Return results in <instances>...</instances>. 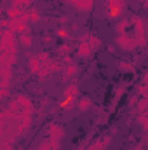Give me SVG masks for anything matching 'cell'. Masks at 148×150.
<instances>
[{
    "instance_id": "cell-34",
    "label": "cell",
    "mask_w": 148,
    "mask_h": 150,
    "mask_svg": "<svg viewBox=\"0 0 148 150\" xmlns=\"http://www.w3.org/2000/svg\"><path fill=\"white\" fill-rule=\"evenodd\" d=\"M2 33H4V30H0V38H2Z\"/></svg>"
},
{
    "instance_id": "cell-18",
    "label": "cell",
    "mask_w": 148,
    "mask_h": 150,
    "mask_svg": "<svg viewBox=\"0 0 148 150\" xmlns=\"http://www.w3.org/2000/svg\"><path fill=\"white\" fill-rule=\"evenodd\" d=\"M19 44L23 47H32L33 45V37L30 33H19Z\"/></svg>"
},
{
    "instance_id": "cell-2",
    "label": "cell",
    "mask_w": 148,
    "mask_h": 150,
    "mask_svg": "<svg viewBox=\"0 0 148 150\" xmlns=\"http://www.w3.org/2000/svg\"><path fill=\"white\" fill-rule=\"evenodd\" d=\"M77 96H78V84H75V82L68 84L66 89H65V94H63V98L59 101V108H63V110L72 108L73 103L77 101Z\"/></svg>"
},
{
    "instance_id": "cell-3",
    "label": "cell",
    "mask_w": 148,
    "mask_h": 150,
    "mask_svg": "<svg viewBox=\"0 0 148 150\" xmlns=\"http://www.w3.org/2000/svg\"><path fill=\"white\" fill-rule=\"evenodd\" d=\"M105 9L110 19H118L125 11V0H105Z\"/></svg>"
},
{
    "instance_id": "cell-19",
    "label": "cell",
    "mask_w": 148,
    "mask_h": 150,
    "mask_svg": "<svg viewBox=\"0 0 148 150\" xmlns=\"http://www.w3.org/2000/svg\"><path fill=\"white\" fill-rule=\"evenodd\" d=\"M23 12H25V9H21V7H9L7 9V18L14 19V18H19Z\"/></svg>"
},
{
    "instance_id": "cell-36",
    "label": "cell",
    "mask_w": 148,
    "mask_h": 150,
    "mask_svg": "<svg viewBox=\"0 0 148 150\" xmlns=\"http://www.w3.org/2000/svg\"><path fill=\"white\" fill-rule=\"evenodd\" d=\"M35 150H37V149H35Z\"/></svg>"
},
{
    "instance_id": "cell-33",
    "label": "cell",
    "mask_w": 148,
    "mask_h": 150,
    "mask_svg": "<svg viewBox=\"0 0 148 150\" xmlns=\"http://www.w3.org/2000/svg\"><path fill=\"white\" fill-rule=\"evenodd\" d=\"M65 2H68V4H73L75 0H65Z\"/></svg>"
},
{
    "instance_id": "cell-4",
    "label": "cell",
    "mask_w": 148,
    "mask_h": 150,
    "mask_svg": "<svg viewBox=\"0 0 148 150\" xmlns=\"http://www.w3.org/2000/svg\"><path fill=\"white\" fill-rule=\"evenodd\" d=\"M136 112H138V122L141 127L147 131L148 129V96H141L136 103Z\"/></svg>"
},
{
    "instance_id": "cell-32",
    "label": "cell",
    "mask_w": 148,
    "mask_h": 150,
    "mask_svg": "<svg viewBox=\"0 0 148 150\" xmlns=\"http://www.w3.org/2000/svg\"><path fill=\"white\" fill-rule=\"evenodd\" d=\"M63 63H65V65H66V63H72V58H70L68 54H66V56H63Z\"/></svg>"
},
{
    "instance_id": "cell-35",
    "label": "cell",
    "mask_w": 148,
    "mask_h": 150,
    "mask_svg": "<svg viewBox=\"0 0 148 150\" xmlns=\"http://www.w3.org/2000/svg\"><path fill=\"white\" fill-rule=\"evenodd\" d=\"M30 150H35V149H30Z\"/></svg>"
},
{
    "instance_id": "cell-26",
    "label": "cell",
    "mask_w": 148,
    "mask_h": 150,
    "mask_svg": "<svg viewBox=\"0 0 148 150\" xmlns=\"http://www.w3.org/2000/svg\"><path fill=\"white\" fill-rule=\"evenodd\" d=\"M70 49H72V47H70L68 44H61V45L58 47V52H59L61 56H66V54L70 52Z\"/></svg>"
},
{
    "instance_id": "cell-21",
    "label": "cell",
    "mask_w": 148,
    "mask_h": 150,
    "mask_svg": "<svg viewBox=\"0 0 148 150\" xmlns=\"http://www.w3.org/2000/svg\"><path fill=\"white\" fill-rule=\"evenodd\" d=\"M33 0H12L11 2V7H21V9H25L26 5H30Z\"/></svg>"
},
{
    "instance_id": "cell-17",
    "label": "cell",
    "mask_w": 148,
    "mask_h": 150,
    "mask_svg": "<svg viewBox=\"0 0 148 150\" xmlns=\"http://www.w3.org/2000/svg\"><path fill=\"white\" fill-rule=\"evenodd\" d=\"M85 38H87V44H89V47H91L92 51H96V49L99 47V44H101V40L98 38V35H94V33L85 35Z\"/></svg>"
},
{
    "instance_id": "cell-24",
    "label": "cell",
    "mask_w": 148,
    "mask_h": 150,
    "mask_svg": "<svg viewBox=\"0 0 148 150\" xmlns=\"http://www.w3.org/2000/svg\"><path fill=\"white\" fill-rule=\"evenodd\" d=\"M35 56H37V59L40 61V63H42V65H44L45 61H49V59H51V54H49V52H45V51H42V52H37Z\"/></svg>"
},
{
    "instance_id": "cell-14",
    "label": "cell",
    "mask_w": 148,
    "mask_h": 150,
    "mask_svg": "<svg viewBox=\"0 0 148 150\" xmlns=\"http://www.w3.org/2000/svg\"><path fill=\"white\" fill-rule=\"evenodd\" d=\"M61 72H63V75H65L66 79H70V77H73V75L78 72V67H77L73 61H72V63H66V65H63Z\"/></svg>"
},
{
    "instance_id": "cell-7",
    "label": "cell",
    "mask_w": 148,
    "mask_h": 150,
    "mask_svg": "<svg viewBox=\"0 0 148 150\" xmlns=\"http://www.w3.org/2000/svg\"><path fill=\"white\" fill-rule=\"evenodd\" d=\"M18 59V51H2L0 52V67L12 68Z\"/></svg>"
},
{
    "instance_id": "cell-29",
    "label": "cell",
    "mask_w": 148,
    "mask_h": 150,
    "mask_svg": "<svg viewBox=\"0 0 148 150\" xmlns=\"http://www.w3.org/2000/svg\"><path fill=\"white\" fill-rule=\"evenodd\" d=\"M0 150H12V145L4 142V140H0Z\"/></svg>"
},
{
    "instance_id": "cell-9",
    "label": "cell",
    "mask_w": 148,
    "mask_h": 150,
    "mask_svg": "<svg viewBox=\"0 0 148 150\" xmlns=\"http://www.w3.org/2000/svg\"><path fill=\"white\" fill-rule=\"evenodd\" d=\"M77 54H78L80 58H89V56L92 54V49L89 47V44H87V38H85V37L80 38V42H78V47H77Z\"/></svg>"
},
{
    "instance_id": "cell-5",
    "label": "cell",
    "mask_w": 148,
    "mask_h": 150,
    "mask_svg": "<svg viewBox=\"0 0 148 150\" xmlns=\"http://www.w3.org/2000/svg\"><path fill=\"white\" fill-rule=\"evenodd\" d=\"M2 51H18V47H16V33L14 32L4 30L2 38H0V52Z\"/></svg>"
},
{
    "instance_id": "cell-23",
    "label": "cell",
    "mask_w": 148,
    "mask_h": 150,
    "mask_svg": "<svg viewBox=\"0 0 148 150\" xmlns=\"http://www.w3.org/2000/svg\"><path fill=\"white\" fill-rule=\"evenodd\" d=\"M28 16H30V19H28V23H38V21L42 19V16H40V12H37V11H30V12H28Z\"/></svg>"
},
{
    "instance_id": "cell-13",
    "label": "cell",
    "mask_w": 148,
    "mask_h": 150,
    "mask_svg": "<svg viewBox=\"0 0 148 150\" xmlns=\"http://www.w3.org/2000/svg\"><path fill=\"white\" fill-rule=\"evenodd\" d=\"M28 68H30V74H32V75H37L38 70L42 68V63L37 59V56H35V54L28 56Z\"/></svg>"
},
{
    "instance_id": "cell-16",
    "label": "cell",
    "mask_w": 148,
    "mask_h": 150,
    "mask_svg": "<svg viewBox=\"0 0 148 150\" xmlns=\"http://www.w3.org/2000/svg\"><path fill=\"white\" fill-rule=\"evenodd\" d=\"M91 107H92V101H91L89 98H80V100H78V103H77L78 112H87Z\"/></svg>"
},
{
    "instance_id": "cell-6",
    "label": "cell",
    "mask_w": 148,
    "mask_h": 150,
    "mask_svg": "<svg viewBox=\"0 0 148 150\" xmlns=\"http://www.w3.org/2000/svg\"><path fill=\"white\" fill-rule=\"evenodd\" d=\"M45 136L49 138V140H58V142H61L63 138H65V129L59 126V124H47L45 126Z\"/></svg>"
},
{
    "instance_id": "cell-20",
    "label": "cell",
    "mask_w": 148,
    "mask_h": 150,
    "mask_svg": "<svg viewBox=\"0 0 148 150\" xmlns=\"http://www.w3.org/2000/svg\"><path fill=\"white\" fill-rule=\"evenodd\" d=\"M127 26H129V18H127V19H120V21L117 23V28H115L117 35H122V33L127 30Z\"/></svg>"
},
{
    "instance_id": "cell-28",
    "label": "cell",
    "mask_w": 148,
    "mask_h": 150,
    "mask_svg": "<svg viewBox=\"0 0 148 150\" xmlns=\"http://www.w3.org/2000/svg\"><path fill=\"white\" fill-rule=\"evenodd\" d=\"M138 94H140V96H148V84L143 82V84L138 86Z\"/></svg>"
},
{
    "instance_id": "cell-8",
    "label": "cell",
    "mask_w": 148,
    "mask_h": 150,
    "mask_svg": "<svg viewBox=\"0 0 148 150\" xmlns=\"http://www.w3.org/2000/svg\"><path fill=\"white\" fill-rule=\"evenodd\" d=\"M11 82H12V68H4V67H0V89L9 87Z\"/></svg>"
},
{
    "instance_id": "cell-30",
    "label": "cell",
    "mask_w": 148,
    "mask_h": 150,
    "mask_svg": "<svg viewBox=\"0 0 148 150\" xmlns=\"http://www.w3.org/2000/svg\"><path fill=\"white\" fill-rule=\"evenodd\" d=\"M7 96H9V89H7V87L0 89V100H4V98H7Z\"/></svg>"
},
{
    "instance_id": "cell-10",
    "label": "cell",
    "mask_w": 148,
    "mask_h": 150,
    "mask_svg": "<svg viewBox=\"0 0 148 150\" xmlns=\"http://www.w3.org/2000/svg\"><path fill=\"white\" fill-rule=\"evenodd\" d=\"M110 143H111V138H110V136H103V138L96 140L92 145H89L87 149H84V150H106Z\"/></svg>"
},
{
    "instance_id": "cell-27",
    "label": "cell",
    "mask_w": 148,
    "mask_h": 150,
    "mask_svg": "<svg viewBox=\"0 0 148 150\" xmlns=\"http://www.w3.org/2000/svg\"><path fill=\"white\" fill-rule=\"evenodd\" d=\"M117 68H120V70H134V65L125 63V61H118L117 63Z\"/></svg>"
},
{
    "instance_id": "cell-15",
    "label": "cell",
    "mask_w": 148,
    "mask_h": 150,
    "mask_svg": "<svg viewBox=\"0 0 148 150\" xmlns=\"http://www.w3.org/2000/svg\"><path fill=\"white\" fill-rule=\"evenodd\" d=\"M44 67L51 72V74H56V72H59L61 68H63V65L59 63V61H54V59H49V61H45L44 63Z\"/></svg>"
},
{
    "instance_id": "cell-25",
    "label": "cell",
    "mask_w": 148,
    "mask_h": 150,
    "mask_svg": "<svg viewBox=\"0 0 148 150\" xmlns=\"http://www.w3.org/2000/svg\"><path fill=\"white\" fill-rule=\"evenodd\" d=\"M58 37L61 38V40H66V38H70V30L68 28H58Z\"/></svg>"
},
{
    "instance_id": "cell-12",
    "label": "cell",
    "mask_w": 148,
    "mask_h": 150,
    "mask_svg": "<svg viewBox=\"0 0 148 150\" xmlns=\"http://www.w3.org/2000/svg\"><path fill=\"white\" fill-rule=\"evenodd\" d=\"M72 5H73L77 11L87 12V11H91V9L94 7V0H75Z\"/></svg>"
},
{
    "instance_id": "cell-31",
    "label": "cell",
    "mask_w": 148,
    "mask_h": 150,
    "mask_svg": "<svg viewBox=\"0 0 148 150\" xmlns=\"http://www.w3.org/2000/svg\"><path fill=\"white\" fill-rule=\"evenodd\" d=\"M7 25H9V19H0V30H7Z\"/></svg>"
},
{
    "instance_id": "cell-1",
    "label": "cell",
    "mask_w": 148,
    "mask_h": 150,
    "mask_svg": "<svg viewBox=\"0 0 148 150\" xmlns=\"http://www.w3.org/2000/svg\"><path fill=\"white\" fill-rule=\"evenodd\" d=\"M5 112L9 113V117L18 124V122H21L25 119H32L33 117V103H32V100L26 94H16L11 100V103L5 108Z\"/></svg>"
},
{
    "instance_id": "cell-11",
    "label": "cell",
    "mask_w": 148,
    "mask_h": 150,
    "mask_svg": "<svg viewBox=\"0 0 148 150\" xmlns=\"http://www.w3.org/2000/svg\"><path fill=\"white\" fill-rule=\"evenodd\" d=\"M61 149V142H58V140H44L40 145L37 147V150H59Z\"/></svg>"
},
{
    "instance_id": "cell-22",
    "label": "cell",
    "mask_w": 148,
    "mask_h": 150,
    "mask_svg": "<svg viewBox=\"0 0 148 150\" xmlns=\"http://www.w3.org/2000/svg\"><path fill=\"white\" fill-rule=\"evenodd\" d=\"M49 75H52V74H51V72H49V70H47V68H45V67L42 65V68L38 70V74L35 75V77H37L38 80H45V79H47Z\"/></svg>"
}]
</instances>
